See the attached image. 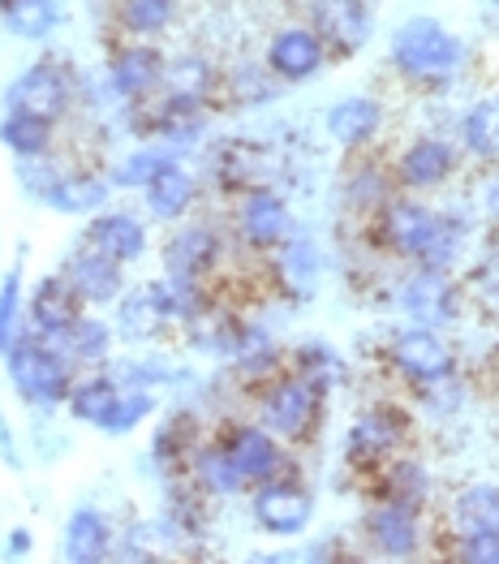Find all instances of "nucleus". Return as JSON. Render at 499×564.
I'll use <instances>...</instances> for the list:
<instances>
[{
  "label": "nucleus",
  "mask_w": 499,
  "mask_h": 564,
  "mask_svg": "<svg viewBox=\"0 0 499 564\" xmlns=\"http://www.w3.org/2000/svg\"><path fill=\"white\" fill-rule=\"evenodd\" d=\"M383 237L409 254V259H417L422 268H448L456 254V246H460V237H465V225H456L448 216H435L431 207H422V203H392L388 212H383Z\"/></svg>",
  "instance_id": "nucleus-1"
},
{
  "label": "nucleus",
  "mask_w": 499,
  "mask_h": 564,
  "mask_svg": "<svg viewBox=\"0 0 499 564\" xmlns=\"http://www.w3.org/2000/svg\"><path fill=\"white\" fill-rule=\"evenodd\" d=\"M392 61L413 83H448L465 65V44L435 18H409L392 35Z\"/></svg>",
  "instance_id": "nucleus-2"
},
{
  "label": "nucleus",
  "mask_w": 499,
  "mask_h": 564,
  "mask_svg": "<svg viewBox=\"0 0 499 564\" xmlns=\"http://www.w3.org/2000/svg\"><path fill=\"white\" fill-rule=\"evenodd\" d=\"M9 379L31 405H56L69 401V367L61 354L35 340H18L9 349Z\"/></svg>",
  "instance_id": "nucleus-3"
},
{
  "label": "nucleus",
  "mask_w": 499,
  "mask_h": 564,
  "mask_svg": "<svg viewBox=\"0 0 499 564\" xmlns=\"http://www.w3.org/2000/svg\"><path fill=\"white\" fill-rule=\"evenodd\" d=\"M392 362H397L401 376L413 379V383H422V388L453 376V349L431 332V324L401 332V336L392 340Z\"/></svg>",
  "instance_id": "nucleus-4"
},
{
  "label": "nucleus",
  "mask_w": 499,
  "mask_h": 564,
  "mask_svg": "<svg viewBox=\"0 0 499 564\" xmlns=\"http://www.w3.org/2000/svg\"><path fill=\"white\" fill-rule=\"evenodd\" d=\"M315 414L318 388L311 379H280L268 392V401H263V419L284 440H306V431L315 426Z\"/></svg>",
  "instance_id": "nucleus-5"
},
{
  "label": "nucleus",
  "mask_w": 499,
  "mask_h": 564,
  "mask_svg": "<svg viewBox=\"0 0 499 564\" xmlns=\"http://www.w3.org/2000/svg\"><path fill=\"white\" fill-rule=\"evenodd\" d=\"M69 104V87L65 78L52 69V65H35L26 69L22 78H13V87L4 91V108L13 112H31V117H44V121H56Z\"/></svg>",
  "instance_id": "nucleus-6"
},
{
  "label": "nucleus",
  "mask_w": 499,
  "mask_h": 564,
  "mask_svg": "<svg viewBox=\"0 0 499 564\" xmlns=\"http://www.w3.org/2000/svg\"><path fill=\"white\" fill-rule=\"evenodd\" d=\"M311 513H315V500L293 482H272L254 496V518L272 534H302L311 525Z\"/></svg>",
  "instance_id": "nucleus-7"
},
{
  "label": "nucleus",
  "mask_w": 499,
  "mask_h": 564,
  "mask_svg": "<svg viewBox=\"0 0 499 564\" xmlns=\"http://www.w3.org/2000/svg\"><path fill=\"white\" fill-rule=\"evenodd\" d=\"M318 40L336 52H358L370 40V9L366 0H315Z\"/></svg>",
  "instance_id": "nucleus-8"
},
{
  "label": "nucleus",
  "mask_w": 499,
  "mask_h": 564,
  "mask_svg": "<svg viewBox=\"0 0 499 564\" xmlns=\"http://www.w3.org/2000/svg\"><path fill=\"white\" fill-rule=\"evenodd\" d=\"M366 534L375 543V552L383 556H413L417 552V509L401 500H383L379 509H370Z\"/></svg>",
  "instance_id": "nucleus-9"
},
{
  "label": "nucleus",
  "mask_w": 499,
  "mask_h": 564,
  "mask_svg": "<svg viewBox=\"0 0 499 564\" xmlns=\"http://www.w3.org/2000/svg\"><path fill=\"white\" fill-rule=\"evenodd\" d=\"M216 259H220V237L203 229V225L173 234L164 246V272L177 276V281H198L203 272L216 268Z\"/></svg>",
  "instance_id": "nucleus-10"
},
{
  "label": "nucleus",
  "mask_w": 499,
  "mask_h": 564,
  "mask_svg": "<svg viewBox=\"0 0 499 564\" xmlns=\"http://www.w3.org/2000/svg\"><path fill=\"white\" fill-rule=\"evenodd\" d=\"M268 65H272L280 78L302 83V78H311L318 65H323V40H318L315 31H302V26L280 31L272 40V47H268Z\"/></svg>",
  "instance_id": "nucleus-11"
},
{
  "label": "nucleus",
  "mask_w": 499,
  "mask_h": 564,
  "mask_svg": "<svg viewBox=\"0 0 499 564\" xmlns=\"http://www.w3.org/2000/svg\"><path fill=\"white\" fill-rule=\"evenodd\" d=\"M78 289L69 284V276H47L40 281V289L31 293V315L40 332L47 336H65V332L78 324Z\"/></svg>",
  "instance_id": "nucleus-12"
},
{
  "label": "nucleus",
  "mask_w": 499,
  "mask_h": 564,
  "mask_svg": "<svg viewBox=\"0 0 499 564\" xmlns=\"http://www.w3.org/2000/svg\"><path fill=\"white\" fill-rule=\"evenodd\" d=\"M65 276L69 284L78 289V297L83 302H112L117 293H121V263L117 259H108L104 250H87V254H74L69 259V268H65Z\"/></svg>",
  "instance_id": "nucleus-13"
},
{
  "label": "nucleus",
  "mask_w": 499,
  "mask_h": 564,
  "mask_svg": "<svg viewBox=\"0 0 499 564\" xmlns=\"http://www.w3.org/2000/svg\"><path fill=\"white\" fill-rule=\"evenodd\" d=\"M241 234L250 246H275L289 237V207L272 189H254L241 203Z\"/></svg>",
  "instance_id": "nucleus-14"
},
{
  "label": "nucleus",
  "mask_w": 499,
  "mask_h": 564,
  "mask_svg": "<svg viewBox=\"0 0 499 564\" xmlns=\"http://www.w3.org/2000/svg\"><path fill=\"white\" fill-rule=\"evenodd\" d=\"M456 169V151L440 139H422L413 142L405 155H401V182L413 189H431L440 182H448Z\"/></svg>",
  "instance_id": "nucleus-15"
},
{
  "label": "nucleus",
  "mask_w": 499,
  "mask_h": 564,
  "mask_svg": "<svg viewBox=\"0 0 499 564\" xmlns=\"http://www.w3.org/2000/svg\"><path fill=\"white\" fill-rule=\"evenodd\" d=\"M87 241H91L95 250H104L108 259H117V263H134L147 250V229L138 225L134 216H126V212H108V216H99L91 225Z\"/></svg>",
  "instance_id": "nucleus-16"
},
{
  "label": "nucleus",
  "mask_w": 499,
  "mask_h": 564,
  "mask_svg": "<svg viewBox=\"0 0 499 564\" xmlns=\"http://www.w3.org/2000/svg\"><path fill=\"white\" fill-rule=\"evenodd\" d=\"M228 457H232V466L241 470L246 482H263V478H272L280 470V448H275V440L268 431H259V426H241V431H232V440H228Z\"/></svg>",
  "instance_id": "nucleus-17"
},
{
  "label": "nucleus",
  "mask_w": 499,
  "mask_h": 564,
  "mask_svg": "<svg viewBox=\"0 0 499 564\" xmlns=\"http://www.w3.org/2000/svg\"><path fill=\"white\" fill-rule=\"evenodd\" d=\"M169 315H173L169 284H147V289H138L121 302V332L130 340H147V336H155L169 324Z\"/></svg>",
  "instance_id": "nucleus-18"
},
{
  "label": "nucleus",
  "mask_w": 499,
  "mask_h": 564,
  "mask_svg": "<svg viewBox=\"0 0 499 564\" xmlns=\"http://www.w3.org/2000/svg\"><path fill=\"white\" fill-rule=\"evenodd\" d=\"M379 126H383V108L366 95H349V99L332 104V112H327V134L345 147H362L366 139H375Z\"/></svg>",
  "instance_id": "nucleus-19"
},
{
  "label": "nucleus",
  "mask_w": 499,
  "mask_h": 564,
  "mask_svg": "<svg viewBox=\"0 0 499 564\" xmlns=\"http://www.w3.org/2000/svg\"><path fill=\"white\" fill-rule=\"evenodd\" d=\"M448 297H453V289L440 276V268H422V272L401 289V306H405L417 324H440V319L453 311Z\"/></svg>",
  "instance_id": "nucleus-20"
},
{
  "label": "nucleus",
  "mask_w": 499,
  "mask_h": 564,
  "mask_svg": "<svg viewBox=\"0 0 499 564\" xmlns=\"http://www.w3.org/2000/svg\"><path fill=\"white\" fill-rule=\"evenodd\" d=\"M112 83L121 95H147L164 83V61L155 47H126L112 65Z\"/></svg>",
  "instance_id": "nucleus-21"
},
{
  "label": "nucleus",
  "mask_w": 499,
  "mask_h": 564,
  "mask_svg": "<svg viewBox=\"0 0 499 564\" xmlns=\"http://www.w3.org/2000/svg\"><path fill=\"white\" fill-rule=\"evenodd\" d=\"M189 203H194V177H189L185 169H177V164L160 169L155 182L147 186V207H151V216H160V220L185 216Z\"/></svg>",
  "instance_id": "nucleus-22"
},
{
  "label": "nucleus",
  "mask_w": 499,
  "mask_h": 564,
  "mask_svg": "<svg viewBox=\"0 0 499 564\" xmlns=\"http://www.w3.org/2000/svg\"><path fill=\"white\" fill-rule=\"evenodd\" d=\"M108 547H112V534H108V521L91 513V509H78L69 525H65V556L69 561H83V564H95L108 556Z\"/></svg>",
  "instance_id": "nucleus-23"
},
{
  "label": "nucleus",
  "mask_w": 499,
  "mask_h": 564,
  "mask_svg": "<svg viewBox=\"0 0 499 564\" xmlns=\"http://www.w3.org/2000/svg\"><path fill=\"white\" fill-rule=\"evenodd\" d=\"M61 26V9L52 0H4V31L18 40H47Z\"/></svg>",
  "instance_id": "nucleus-24"
},
{
  "label": "nucleus",
  "mask_w": 499,
  "mask_h": 564,
  "mask_svg": "<svg viewBox=\"0 0 499 564\" xmlns=\"http://www.w3.org/2000/svg\"><path fill=\"white\" fill-rule=\"evenodd\" d=\"M460 139L478 160H499V95L478 99L465 121H460Z\"/></svg>",
  "instance_id": "nucleus-25"
},
{
  "label": "nucleus",
  "mask_w": 499,
  "mask_h": 564,
  "mask_svg": "<svg viewBox=\"0 0 499 564\" xmlns=\"http://www.w3.org/2000/svg\"><path fill=\"white\" fill-rule=\"evenodd\" d=\"M401 440V423L392 414H366L349 431V462H375L388 448H397Z\"/></svg>",
  "instance_id": "nucleus-26"
},
{
  "label": "nucleus",
  "mask_w": 499,
  "mask_h": 564,
  "mask_svg": "<svg viewBox=\"0 0 499 564\" xmlns=\"http://www.w3.org/2000/svg\"><path fill=\"white\" fill-rule=\"evenodd\" d=\"M456 534H478V530H499V487H469L453 505Z\"/></svg>",
  "instance_id": "nucleus-27"
},
{
  "label": "nucleus",
  "mask_w": 499,
  "mask_h": 564,
  "mask_svg": "<svg viewBox=\"0 0 499 564\" xmlns=\"http://www.w3.org/2000/svg\"><path fill=\"white\" fill-rule=\"evenodd\" d=\"M47 139H52V121L44 117H31V112H4L0 121V142L13 151V155H44Z\"/></svg>",
  "instance_id": "nucleus-28"
},
{
  "label": "nucleus",
  "mask_w": 499,
  "mask_h": 564,
  "mask_svg": "<svg viewBox=\"0 0 499 564\" xmlns=\"http://www.w3.org/2000/svg\"><path fill=\"white\" fill-rule=\"evenodd\" d=\"M112 401H117V383L112 379H87V383H78L69 392V410L83 423H99L112 410Z\"/></svg>",
  "instance_id": "nucleus-29"
},
{
  "label": "nucleus",
  "mask_w": 499,
  "mask_h": 564,
  "mask_svg": "<svg viewBox=\"0 0 499 564\" xmlns=\"http://www.w3.org/2000/svg\"><path fill=\"white\" fill-rule=\"evenodd\" d=\"M426 470L422 466H413V462H401V466H392V470L383 474V500H401V505H422L426 500Z\"/></svg>",
  "instance_id": "nucleus-30"
},
{
  "label": "nucleus",
  "mask_w": 499,
  "mask_h": 564,
  "mask_svg": "<svg viewBox=\"0 0 499 564\" xmlns=\"http://www.w3.org/2000/svg\"><path fill=\"white\" fill-rule=\"evenodd\" d=\"M151 410H155V401H151L147 392H130V397H117L112 410H108L95 426H99L104 435H126V431H134Z\"/></svg>",
  "instance_id": "nucleus-31"
},
{
  "label": "nucleus",
  "mask_w": 499,
  "mask_h": 564,
  "mask_svg": "<svg viewBox=\"0 0 499 564\" xmlns=\"http://www.w3.org/2000/svg\"><path fill=\"white\" fill-rule=\"evenodd\" d=\"M104 198H108V186L99 177H74V182L56 186L52 207H61V212H95V207H104Z\"/></svg>",
  "instance_id": "nucleus-32"
},
{
  "label": "nucleus",
  "mask_w": 499,
  "mask_h": 564,
  "mask_svg": "<svg viewBox=\"0 0 499 564\" xmlns=\"http://www.w3.org/2000/svg\"><path fill=\"white\" fill-rule=\"evenodd\" d=\"M198 478H203V487L216 491V496H232V491L246 487V478H241V470L232 466L228 448L225 453H203V457H198Z\"/></svg>",
  "instance_id": "nucleus-33"
},
{
  "label": "nucleus",
  "mask_w": 499,
  "mask_h": 564,
  "mask_svg": "<svg viewBox=\"0 0 499 564\" xmlns=\"http://www.w3.org/2000/svg\"><path fill=\"white\" fill-rule=\"evenodd\" d=\"M121 22L138 35H155L173 22V0H126Z\"/></svg>",
  "instance_id": "nucleus-34"
},
{
  "label": "nucleus",
  "mask_w": 499,
  "mask_h": 564,
  "mask_svg": "<svg viewBox=\"0 0 499 564\" xmlns=\"http://www.w3.org/2000/svg\"><path fill=\"white\" fill-rule=\"evenodd\" d=\"M169 164H173V160H169V155H160V151H134V155H130V160H121V164H117V173H112V182H117V186H151V182H155V173H160V169H169Z\"/></svg>",
  "instance_id": "nucleus-35"
},
{
  "label": "nucleus",
  "mask_w": 499,
  "mask_h": 564,
  "mask_svg": "<svg viewBox=\"0 0 499 564\" xmlns=\"http://www.w3.org/2000/svg\"><path fill=\"white\" fill-rule=\"evenodd\" d=\"M18 302H22V272L13 268L0 284V354L18 345Z\"/></svg>",
  "instance_id": "nucleus-36"
},
{
  "label": "nucleus",
  "mask_w": 499,
  "mask_h": 564,
  "mask_svg": "<svg viewBox=\"0 0 499 564\" xmlns=\"http://www.w3.org/2000/svg\"><path fill=\"white\" fill-rule=\"evenodd\" d=\"M164 78H169L173 95L198 99V95L207 91V83H211V69H207V65H203L198 56H185V61H177L173 69H164Z\"/></svg>",
  "instance_id": "nucleus-37"
},
{
  "label": "nucleus",
  "mask_w": 499,
  "mask_h": 564,
  "mask_svg": "<svg viewBox=\"0 0 499 564\" xmlns=\"http://www.w3.org/2000/svg\"><path fill=\"white\" fill-rule=\"evenodd\" d=\"M280 272H284V281L293 284L297 293H306V289L315 284V272H318L315 250H311L306 241H297V246H289V250H284V259H280Z\"/></svg>",
  "instance_id": "nucleus-38"
},
{
  "label": "nucleus",
  "mask_w": 499,
  "mask_h": 564,
  "mask_svg": "<svg viewBox=\"0 0 499 564\" xmlns=\"http://www.w3.org/2000/svg\"><path fill=\"white\" fill-rule=\"evenodd\" d=\"M65 345H69L74 358H104V349H108V328L95 324V319H78L74 328L65 332Z\"/></svg>",
  "instance_id": "nucleus-39"
},
{
  "label": "nucleus",
  "mask_w": 499,
  "mask_h": 564,
  "mask_svg": "<svg viewBox=\"0 0 499 564\" xmlns=\"http://www.w3.org/2000/svg\"><path fill=\"white\" fill-rule=\"evenodd\" d=\"M456 556L469 564H499V530H478V534H460Z\"/></svg>",
  "instance_id": "nucleus-40"
},
{
  "label": "nucleus",
  "mask_w": 499,
  "mask_h": 564,
  "mask_svg": "<svg viewBox=\"0 0 499 564\" xmlns=\"http://www.w3.org/2000/svg\"><path fill=\"white\" fill-rule=\"evenodd\" d=\"M478 284H482V293L499 306V250H491L487 263L478 268Z\"/></svg>",
  "instance_id": "nucleus-41"
},
{
  "label": "nucleus",
  "mask_w": 499,
  "mask_h": 564,
  "mask_svg": "<svg viewBox=\"0 0 499 564\" xmlns=\"http://www.w3.org/2000/svg\"><path fill=\"white\" fill-rule=\"evenodd\" d=\"M482 207H487V216H491V220L499 225V177L491 182V186H487V194H482Z\"/></svg>",
  "instance_id": "nucleus-42"
},
{
  "label": "nucleus",
  "mask_w": 499,
  "mask_h": 564,
  "mask_svg": "<svg viewBox=\"0 0 499 564\" xmlns=\"http://www.w3.org/2000/svg\"><path fill=\"white\" fill-rule=\"evenodd\" d=\"M26 543H31V534L26 530H13V552H26Z\"/></svg>",
  "instance_id": "nucleus-43"
},
{
  "label": "nucleus",
  "mask_w": 499,
  "mask_h": 564,
  "mask_svg": "<svg viewBox=\"0 0 499 564\" xmlns=\"http://www.w3.org/2000/svg\"><path fill=\"white\" fill-rule=\"evenodd\" d=\"M0 9H4V0H0Z\"/></svg>",
  "instance_id": "nucleus-44"
}]
</instances>
